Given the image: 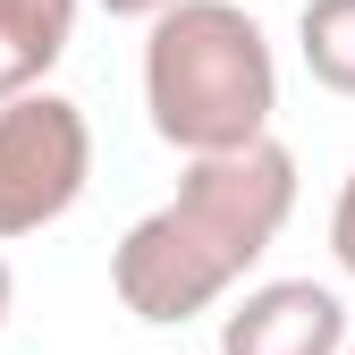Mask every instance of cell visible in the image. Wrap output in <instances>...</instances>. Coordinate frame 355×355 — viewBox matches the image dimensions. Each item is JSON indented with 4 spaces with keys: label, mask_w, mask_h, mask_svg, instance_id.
Here are the masks:
<instances>
[{
    "label": "cell",
    "mask_w": 355,
    "mask_h": 355,
    "mask_svg": "<svg viewBox=\"0 0 355 355\" xmlns=\"http://www.w3.org/2000/svg\"><path fill=\"white\" fill-rule=\"evenodd\" d=\"M296 51L322 94L355 102V0H304L296 9Z\"/></svg>",
    "instance_id": "cell-6"
},
{
    "label": "cell",
    "mask_w": 355,
    "mask_h": 355,
    "mask_svg": "<svg viewBox=\"0 0 355 355\" xmlns=\"http://www.w3.org/2000/svg\"><path fill=\"white\" fill-rule=\"evenodd\" d=\"M330 262L355 279V169L338 178V195H330Z\"/></svg>",
    "instance_id": "cell-7"
},
{
    "label": "cell",
    "mask_w": 355,
    "mask_h": 355,
    "mask_svg": "<svg viewBox=\"0 0 355 355\" xmlns=\"http://www.w3.org/2000/svg\"><path fill=\"white\" fill-rule=\"evenodd\" d=\"M288 211H296V153L279 136H262L245 153L187 161L178 195L153 203L110 245V296L144 330L203 322L254 279V262L279 245Z\"/></svg>",
    "instance_id": "cell-1"
},
{
    "label": "cell",
    "mask_w": 355,
    "mask_h": 355,
    "mask_svg": "<svg viewBox=\"0 0 355 355\" xmlns=\"http://www.w3.org/2000/svg\"><path fill=\"white\" fill-rule=\"evenodd\" d=\"M338 355H355V330H347V347H338Z\"/></svg>",
    "instance_id": "cell-10"
},
{
    "label": "cell",
    "mask_w": 355,
    "mask_h": 355,
    "mask_svg": "<svg viewBox=\"0 0 355 355\" xmlns=\"http://www.w3.org/2000/svg\"><path fill=\"white\" fill-rule=\"evenodd\" d=\"M347 296L330 279H254L220 313V355H338Z\"/></svg>",
    "instance_id": "cell-4"
},
{
    "label": "cell",
    "mask_w": 355,
    "mask_h": 355,
    "mask_svg": "<svg viewBox=\"0 0 355 355\" xmlns=\"http://www.w3.org/2000/svg\"><path fill=\"white\" fill-rule=\"evenodd\" d=\"M9 304H17V279H9V254H0V330H9Z\"/></svg>",
    "instance_id": "cell-9"
},
{
    "label": "cell",
    "mask_w": 355,
    "mask_h": 355,
    "mask_svg": "<svg viewBox=\"0 0 355 355\" xmlns=\"http://www.w3.org/2000/svg\"><path fill=\"white\" fill-rule=\"evenodd\" d=\"M144 119L178 161L245 153L279 119V51L237 0H178L144 26Z\"/></svg>",
    "instance_id": "cell-2"
},
{
    "label": "cell",
    "mask_w": 355,
    "mask_h": 355,
    "mask_svg": "<svg viewBox=\"0 0 355 355\" xmlns=\"http://www.w3.org/2000/svg\"><path fill=\"white\" fill-rule=\"evenodd\" d=\"M85 187H94V119L51 85L0 102V245L68 220Z\"/></svg>",
    "instance_id": "cell-3"
},
{
    "label": "cell",
    "mask_w": 355,
    "mask_h": 355,
    "mask_svg": "<svg viewBox=\"0 0 355 355\" xmlns=\"http://www.w3.org/2000/svg\"><path fill=\"white\" fill-rule=\"evenodd\" d=\"M94 9H102V17H136V26H153L161 9H178V0H94Z\"/></svg>",
    "instance_id": "cell-8"
},
{
    "label": "cell",
    "mask_w": 355,
    "mask_h": 355,
    "mask_svg": "<svg viewBox=\"0 0 355 355\" xmlns=\"http://www.w3.org/2000/svg\"><path fill=\"white\" fill-rule=\"evenodd\" d=\"M76 9L85 0H0V102L51 85V68L76 42Z\"/></svg>",
    "instance_id": "cell-5"
}]
</instances>
